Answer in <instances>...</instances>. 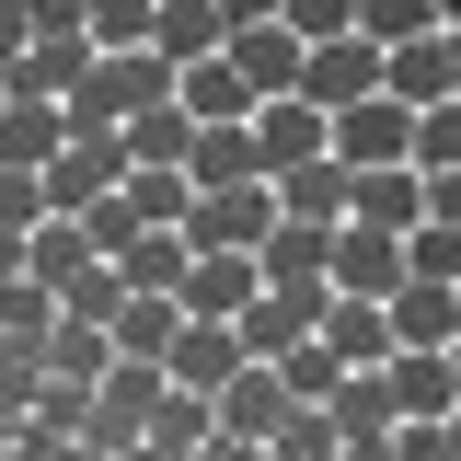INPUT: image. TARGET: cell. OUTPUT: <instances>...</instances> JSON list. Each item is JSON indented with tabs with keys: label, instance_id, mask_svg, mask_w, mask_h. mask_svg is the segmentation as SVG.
<instances>
[{
	"label": "cell",
	"instance_id": "cell-1",
	"mask_svg": "<svg viewBox=\"0 0 461 461\" xmlns=\"http://www.w3.org/2000/svg\"><path fill=\"white\" fill-rule=\"evenodd\" d=\"M173 69L162 47H93V69L69 81V127H127V115H150V104H173Z\"/></svg>",
	"mask_w": 461,
	"mask_h": 461
},
{
	"label": "cell",
	"instance_id": "cell-2",
	"mask_svg": "<svg viewBox=\"0 0 461 461\" xmlns=\"http://www.w3.org/2000/svg\"><path fill=\"white\" fill-rule=\"evenodd\" d=\"M162 393H173V369L162 357H115L104 381H93V427H81V450H150V415H162Z\"/></svg>",
	"mask_w": 461,
	"mask_h": 461
},
{
	"label": "cell",
	"instance_id": "cell-3",
	"mask_svg": "<svg viewBox=\"0 0 461 461\" xmlns=\"http://www.w3.org/2000/svg\"><path fill=\"white\" fill-rule=\"evenodd\" d=\"M300 403V381H288L277 357H242L220 381V461H242V450H277V415Z\"/></svg>",
	"mask_w": 461,
	"mask_h": 461
},
{
	"label": "cell",
	"instance_id": "cell-4",
	"mask_svg": "<svg viewBox=\"0 0 461 461\" xmlns=\"http://www.w3.org/2000/svg\"><path fill=\"white\" fill-rule=\"evenodd\" d=\"M139 173V150H127V127H69L47 162V208H93V196H115Z\"/></svg>",
	"mask_w": 461,
	"mask_h": 461
},
{
	"label": "cell",
	"instance_id": "cell-5",
	"mask_svg": "<svg viewBox=\"0 0 461 461\" xmlns=\"http://www.w3.org/2000/svg\"><path fill=\"white\" fill-rule=\"evenodd\" d=\"M381 35H357V23H346V35H323V47L300 58V93H312V104L335 115V104H369V93H381Z\"/></svg>",
	"mask_w": 461,
	"mask_h": 461
},
{
	"label": "cell",
	"instance_id": "cell-6",
	"mask_svg": "<svg viewBox=\"0 0 461 461\" xmlns=\"http://www.w3.org/2000/svg\"><path fill=\"white\" fill-rule=\"evenodd\" d=\"M254 288H266V254H254V242H196V266H185V312L242 323V312H254Z\"/></svg>",
	"mask_w": 461,
	"mask_h": 461
},
{
	"label": "cell",
	"instance_id": "cell-7",
	"mask_svg": "<svg viewBox=\"0 0 461 461\" xmlns=\"http://www.w3.org/2000/svg\"><path fill=\"white\" fill-rule=\"evenodd\" d=\"M335 427H346V461H393V427H403V403H393V381L381 369H346L335 393Z\"/></svg>",
	"mask_w": 461,
	"mask_h": 461
},
{
	"label": "cell",
	"instance_id": "cell-8",
	"mask_svg": "<svg viewBox=\"0 0 461 461\" xmlns=\"http://www.w3.org/2000/svg\"><path fill=\"white\" fill-rule=\"evenodd\" d=\"M335 150L357 173L369 162H415V104L403 93H369V104H335Z\"/></svg>",
	"mask_w": 461,
	"mask_h": 461
},
{
	"label": "cell",
	"instance_id": "cell-9",
	"mask_svg": "<svg viewBox=\"0 0 461 461\" xmlns=\"http://www.w3.org/2000/svg\"><path fill=\"white\" fill-rule=\"evenodd\" d=\"M381 93H403L415 115L438 104V93H461V47H450V23H427V35H403V47L381 58Z\"/></svg>",
	"mask_w": 461,
	"mask_h": 461
},
{
	"label": "cell",
	"instance_id": "cell-10",
	"mask_svg": "<svg viewBox=\"0 0 461 461\" xmlns=\"http://www.w3.org/2000/svg\"><path fill=\"white\" fill-rule=\"evenodd\" d=\"M335 230L346 220H277L254 254H266V288H335Z\"/></svg>",
	"mask_w": 461,
	"mask_h": 461
},
{
	"label": "cell",
	"instance_id": "cell-11",
	"mask_svg": "<svg viewBox=\"0 0 461 461\" xmlns=\"http://www.w3.org/2000/svg\"><path fill=\"white\" fill-rule=\"evenodd\" d=\"M323 312H335V288H254V312H242V357H288Z\"/></svg>",
	"mask_w": 461,
	"mask_h": 461
},
{
	"label": "cell",
	"instance_id": "cell-12",
	"mask_svg": "<svg viewBox=\"0 0 461 461\" xmlns=\"http://www.w3.org/2000/svg\"><path fill=\"white\" fill-rule=\"evenodd\" d=\"M230 58H242V81H254V93H300L312 35H300L288 12H266V23H230Z\"/></svg>",
	"mask_w": 461,
	"mask_h": 461
},
{
	"label": "cell",
	"instance_id": "cell-13",
	"mask_svg": "<svg viewBox=\"0 0 461 461\" xmlns=\"http://www.w3.org/2000/svg\"><path fill=\"white\" fill-rule=\"evenodd\" d=\"M254 139H266V173H288V162H312V150H335V115L312 104V93H266L254 104Z\"/></svg>",
	"mask_w": 461,
	"mask_h": 461
},
{
	"label": "cell",
	"instance_id": "cell-14",
	"mask_svg": "<svg viewBox=\"0 0 461 461\" xmlns=\"http://www.w3.org/2000/svg\"><path fill=\"white\" fill-rule=\"evenodd\" d=\"M81 427H93V393H81V381H47V393L12 415V450H23V461H58V450H81Z\"/></svg>",
	"mask_w": 461,
	"mask_h": 461
},
{
	"label": "cell",
	"instance_id": "cell-15",
	"mask_svg": "<svg viewBox=\"0 0 461 461\" xmlns=\"http://www.w3.org/2000/svg\"><path fill=\"white\" fill-rule=\"evenodd\" d=\"M277 208H288V220H357V162H346V150L288 162L277 173Z\"/></svg>",
	"mask_w": 461,
	"mask_h": 461
},
{
	"label": "cell",
	"instance_id": "cell-16",
	"mask_svg": "<svg viewBox=\"0 0 461 461\" xmlns=\"http://www.w3.org/2000/svg\"><path fill=\"white\" fill-rule=\"evenodd\" d=\"M335 288H357V300H393V288H403V230L346 220V230H335Z\"/></svg>",
	"mask_w": 461,
	"mask_h": 461
},
{
	"label": "cell",
	"instance_id": "cell-17",
	"mask_svg": "<svg viewBox=\"0 0 461 461\" xmlns=\"http://www.w3.org/2000/svg\"><path fill=\"white\" fill-rule=\"evenodd\" d=\"M323 346H335L346 369H393V300H357V288H335V312H323Z\"/></svg>",
	"mask_w": 461,
	"mask_h": 461
},
{
	"label": "cell",
	"instance_id": "cell-18",
	"mask_svg": "<svg viewBox=\"0 0 461 461\" xmlns=\"http://www.w3.org/2000/svg\"><path fill=\"white\" fill-rule=\"evenodd\" d=\"M115 266H127V288H173V300H185V266H196V230H185V220H139L127 242H115Z\"/></svg>",
	"mask_w": 461,
	"mask_h": 461
},
{
	"label": "cell",
	"instance_id": "cell-19",
	"mask_svg": "<svg viewBox=\"0 0 461 461\" xmlns=\"http://www.w3.org/2000/svg\"><path fill=\"white\" fill-rule=\"evenodd\" d=\"M162 369H173V381H196V393H220L230 369H242V323H208V312H185V335L162 346Z\"/></svg>",
	"mask_w": 461,
	"mask_h": 461
},
{
	"label": "cell",
	"instance_id": "cell-20",
	"mask_svg": "<svg viewBox=\"0 0 461 461\" xmlns=\"http://www.w3.org/2000/svg\"><path fill=\"white\" fill-rule=\"evenodd\" d=\"M173 93L196 104V127H230V115H254V104H266V93L242 81V58H230V47H208V58H185V81H173Z\"/></svg>",
	"mask_w": 461,
	"mask_h": 461
},
{
	"label": "cell",
	"instance_id": "cell-21",
	"mask_svg": "<svg viewBox=\"0 0 461 461\" xmlns=\"http://www.w3.org/2000/svg\"><path fill=\"white\" fill-rule=\"evenodd\" d=\"M381 381H393V403H403V415H450V403H461L450 346H393V369H381Z\"/></svg>",
	"mask_w": 461,
	"mask_h": 461
},
{
	"label": "cell",
	"instance_id": "cell-22",
	"mask_svg": "<svg viewBox=\"0 0 461 461\" xmlns=\"http://www.w3.org/2000/svg\"><path fill=\"white\" fill-rule=\"evenodd\" d=\"M115 357H127L115 323H81V312H58V323H47V381H81V393H93Z\"/></svg>",
	"mask_w": 461,
	"mask_h": 461
},
{
	"label": "cell",
	"instance_id": "cell-23",
	"mask_svg": "<svg viewBox=\"0 0 461 461\" xmlns=\"http://www.w3.org/2000/svg\"><path fill=\"white\" fill-rule=\"evenodd\" d=\"M393 335H403V346H450V335H461V288L403 266V288H393Z\"/></svg>",
	"mask_w": 461,
	"mask_h": 461
},
{
	"label": "cell",
	"instance_id": "cell-24",
	"mask_svg": "<svg viewBox=\"0 0 461 461\" xmlns=\"http://www.w3.org/2000/svg\"><path fill=\"white\" fill-rule=\"evenodd\" d=\"M58 139H69V104H47V93H12L0 104V162H58Z\"/></svg>",
	"mask_w": 461,
	"mask_h": 461
},
{
	"label": "cell",
	"instance_id": "cell-25",
	"mask_svg": "<svg viewBox=\"0 0 461 461\" xmlns=\"http://www.w3.org/2000/svg\"><path fill=\"white\" fill-rule=\"evenodd\" d=\"M357 220L415 230V220H427V162H369V173H357Z\"/></svg>",
	"mask_w": 461,
	"mask_h": 461
},
{
	"label": "cell",
	"instance_id": "cell-26",
	"mask_svg": "<svg viewBox=\"0 0 461 461\" xmlns=\"http://www.w3.org/2000/svg\"><path fill=\"white\" fill-rule=\"evenodd\" d=\"M185 173H196V185H242V173H266V139H254V115H230V127H196Z\"/></svg>",
	"mask_w": 461,
	"mask_h": 461
},
{
	"label": "cell",
	"instance_id": "cell-27",
	"mask_svg": "<svg viewBox=\"0 0 461 461\" xmlns=\"http://www.w3.org/2000/svg\"><path fill=\"white\" fill-rule=\"evenodd\" d=\"M150 47H162L173 69H185V58L230 47V12H220V0H162V12H150Z\"/></svg>",
	"mask_w": 461,
	"mask_h": 461
},
{
	"label": "cell",
	"instance_id": "cell-28",
	"mask_svg": "<svg viewBox=\"0 0 461 461\" xmlns=\"http://www.w3.org/2000/svg\"><path fill=\"white\" fill-rule=\"evenodd\" d=\"M173 335H185V300H173V288H127V312H115V346H127V357H162Z\"/></svg>",
	"mask_w": 461,
	"mask_h": 461
},
{
	"label": "cell",
	"instance_id": "cell-29",
	"mask_svg": "<svg viewBox=\"0 0 461 461\" xmlns=\"http://www.w3.org/2000/svg\"><path fill=\"white\" fill-rule=\"evenodd\" d=\"M277 461H346V427H335V403L323 393H300L277 415Z\"/></svg>",
	"mask_w": 461,
	"mask_h": 461
},
{
	"label": "cell",
	"instance_id": "cell-30",
	"mask_svg": "<svg viewBox=\"0 0 461 461\" xmlns=\"http://www.w3.org/2000/svg\"><path fill=\"white\" fill-rule=\"evenodd\" d=\"M127 150H139V162H185V150H196V104L173 93V104H150V115H127Z\"/></svg>",
	"mask_w": 461,
	"mask_h": 461
},
{
	"label": "cell",
	"instance_id": "cell-31",
	"mask_svg": "<svg viewBox=\"0 0 461 461\" xmlns=\"http://www.w3.org/2000/svg\"><path fill=\"white\" fill-rule=\"evenodd\" d=\"M58 312H81V323H115V312H127V266H115V254H93L81 277L58 288Z\"/></svg>",
	"mask_w": 461,
	"mask_h": 461
},
{
	"label": "cell",
	"instance_id": "cell-32",
	"mask_svg": "<svg viewBox=\"0 0 461 461\" xmlns=\"http://www.w3.org/2000/svg\"><path fill=\"white\" fill-rule=\"evenodd\" d=\"M35 393H47V346H35V335H0V415H23Z\"/></svg>",
	"mask_w": 461,
	"mask_h": 461
},
{
	"label": "cell",
	"instance_id": "cell-33",
	"mask_svg": "<svg viewBox=\"0 0 461 461\" xmlns=\"http://www.w3.org/2000/svg\"><path fill=\"white\" fill-rule=\"evenodd\" d=\"M427 23H450V12H438V0H357V35H381V47L427 35Z\"/></svg>",
	"mask_w": 461,
	"mask_h": 461
},
{
	"label": "cell",
	"instance_id": "cell-34",
	"mask_svg": "<svg viewBox=\"0 0 461 461\" xmlns=\"http://www.w3.org/2000/svg\"><path fill=\"white\" fill-rule=\"evenodd\" d=\"M403 266H415V277H450V288H461V230H450V220H415V230H403Z\"/></svg>",
	"mask_w": 461,
	"mask_h": 461
},
{
	"label": "cell",
	"instance_id": "cell-35",
	"mask_svg": "<svg viewBox=\"0 0 461 461\" xmlns=\"http://www.w3.org/2000/svg\"><path fill=\"white\" fill-rule=\"evenodd\" d=\"M47 220V173L35 162H0V230H35Z\"/></svg>",
	"mask_w": 461,
	"mask_h": 461
},
{
	"label": "cell",
	"instance_id": "cell-36",
	"mask_svg": "<svg viewBox=\"0 0 461 461\" xmlns=\"http://www.w3.org/2000/svg\"><path fill=\"white\" fill-rule=\"evenodd\" d=\"M415 162H461V93H438L415 115Z\"/></svg>",
	"mask_w": 461,
	"mask_h": 461
},
{
	"label": "cell",
	"instance_id": "cell-37",
	"mask_svg": "<svg viewBox=\"0 0 461 461\" xmlns=\"http://www.w3.org/2000/svg\"><path fill=\"white\" fill-rule=\"evenodd\" d=\"M150 12H162V0H93V35H104V47H150Z\"/></svg>",
	"mask_w": 461,
	"mask_h": 461
},
{
	"label": "cell",
	"instance_id": "cell-38",
	"mask_svg": "<svg viewBox=\"0 0 461 461\" xmlns=\"http://www.w3.org/2000/svg\"><path fill=\"white\" fill-rule=\"evenodd\" d=\"M288 23L323 47V35H346V23H357V0H288Z\"/></svg>",
	"mask_w": 461,
	"mask_h": 461
},
{
	"label": "cell",
	"instance_id": "cell-39",
	"mask_svg": "<svg viewBox=\"0 0 461 461\" xmlns=\"http://www.w3.org/2000/svg\"><path fill=\"white\" fill-rule=\"evenodd\" d=\"M23 242H35V230H0V288H12V277H35V266H23Z\"/></svg>",
	"mask_w": 461,
	"mask_h": 461
},
{
	"label": "cell",
	"instance_id": "cell-40",
	"mask_svg": "<svg viewBox=\"0 0 461 461\" xmlns=\"http://www.w3.org/2000/svg\"><path fill=\"white\" fill-rule=\"evenodd\" d=\"M220 12L230 23H266V12H288V0H220Z\"/></svg>",
	"mask_w": 461,
	"mask_h": 461
},
{
	"label": "cell",
	"instance_id": "cell-41",
	"mask_svg": "<svg viewBox=\"0 0 461 461\" xmlns=\"http://www.w3.org/2000/svg\"><path fill=\"white\" fill-rule=\"evenodd\" d=\"M438 12H450V23H461V0H438Z\"/></svg>",
	"mask_w": 461,
	"mask_h": 461
},
{
	"label": "cell",
	"instance_id": "cell-42",
	"mask_svg": "<svg viewBox=\"0 0 461 461\" xmlns=\"http://www.w3.org/2000/svg\"><path fill=\"white\" fill-rule=\"evenodd\" d=\"M450 369H461V335H450Z\"/></svg>",
	"mask_w": 461,
	"mask_h": 461
},
{
	"label": "cell",
	"instance_id": "cell-43",
	"mask_svg": "<svg viewBox=\"0 0 461 461\" xmlns=\"http://www.w3.org/2000/svg\"><path fill=\"white\" fill-rule=\"evenodd\" d=\"M0 104H12V81H0Z\"/></svg>",
	"mask_w": 461,
	"mask_h": 461
}]
</instances>
